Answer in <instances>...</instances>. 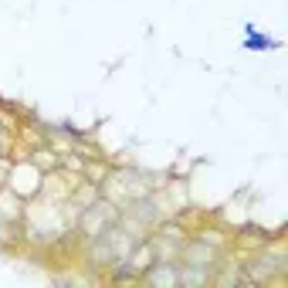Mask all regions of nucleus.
Wrapping results in <instances>:
<instances>
[{
	"mask_svg": "<svg viewBox=\"0 0 288 288\" xmlns=\"http://www.w3.org/2000/svg\"><path fill=\"white\" fill-rule=\"evenodd\" d=\"M244 47H248V51H271V47H278V41H275V37H265V34H254V31H251V37L244 41Z\"/></svg>",
	"mask_w": 288,
	"mask_h": 288,
	"instance_id": "f257e3e1",
	"label": "nucleus"
}]
</instances>
